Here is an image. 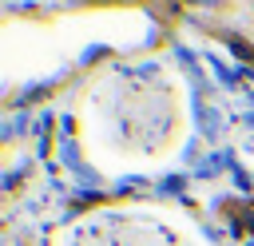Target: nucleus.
I'll list each match as a JSON object with an SVG mask.
<instances>
[]
</instances>
